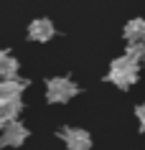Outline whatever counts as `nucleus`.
Here are the masks:
<instances>
[{
    "label": "nucleus",
    "instance_id": "obj_1",
    "mask_svg": "<svg viewBox=\"0 0 145 150\" xmlns=\"http://www.w3.org/2000/svg\"><path fill=\"white\" fill-rule=\"evenodd\" d=\"M107 79L112 81L115 87H120V89L132 87V84L137 81V61H132L130 56H120L117 61H112Z\"/></svg>",
    "mask_w": 145,
    "mask_h": 150
},
{
    "label": "nucleus",
    "instance_id": "obj_2",
    "mask_svg": "<svg viewBox=\"0 0 145 150\" xmlns=\"http://www.w3.org/2000/svg\"><path fill=\"white\" fill-rule=\"evenodd\" d=\"M76 92H79L76 84H74L71 79H66V76H56V79H51V81L46 84V99H48L51 104L69 102Z\"/></svg>",
    "mask_w": 145,
    "mask_h": 150
},
{
    "label": "nucleus",
    "instance_id": "obj_3",
    "mask_svg": "<svg viewBox=\"0 0 145 150\" xmlns=\"http://www.w3.org/2000/svg\"><path fill=\"white\" fill-rule=\"evenodd\" d=\"M61 137H64V142H66V148H69V150H89V148H92V137H89V132L76 130V127H64V130H61Z\"/></svg>",
    "mask_w": 145,
    "mask_h": 150
},
{
    "label": "nucleus",
    "instance_id": "obj_4",
    "mask_svg": "<svg viewBox=\"0 0 145 150\" xmlns=\"http://www.w3.org/2000/svg\"><path fill=\"white\" fill-rule=\"evenodd\" d=\"M25 137H28V130H25L18 120H16V122H5V125H3V135H0V140H3L5 148H18Z\"/></svg>",
    "mask_w": 145,
    "mask_h": 150
},
{
    "label": "nucleus",
    "instance_id": "obj_5",
    "mask_svg": "<svg viewBox=\"0 0 145 150\" xmlns=\"http://www.w3.org/2000/svg\"><path fill=\"white\" fill-rule=\"evenodd\" d=\"M51 36H54V23L46 18H38L28 25V38L31 41H48Z\"/></svg>",
    "mask_w": 145,
    "mask_h": 150
},
{
    "label": "nucleus",
    "instance_id": "obj_6",
    "mask_svg": "<svg viewBox=\"0 0 145 150\" xmlns=\"http://www.w3.org/2000/svg\"><path fill=\"white\" fill-rule=\"evenodd\" d=\"M23 89H25V81H21V79H3L0 99H3V102H16V99H21Z\"/></svg>",
    "mask_w": 145,
    "mask_h": 150
},
{
    "label": "nucleus",
    "instance_id": "obj_7",
    "mask_svg": "<svg viewBox=\"0 0 145 150\" xmlns=\"http://www.w3.org/2000/svg\"><path fill=\"white\" fill-rule=\"evenodd\" d=\"M125 38L130 43H140L145 41V21L143 18H132L127 25H125Z\"/></svg>",
    "mask_w": 145,
    "mask_h": 150
},
{
    "label": "nucleus",
    "instance_id": "obj_8",
    "mask_svg": "<svg viewBox=\"0 0 145 150\" xmlns=\"http://www.w3.org/2000/svg\"><path fill=\"white\" fill-rule=\"evenodd\" d=\"M0 69H3V79H18V61L10 54H3Z\"/></svg>",
    "mask_w": 145,
    "mask_h": 150
},
{
    "label": "nucleus",
    "instance_id": "obj_9",
    "mask_svg": "<svg viewBox=\"0 0 145 150\" xmlns=\"http://www.w3.org/2000/svg\"><path fill=\"white\" fill-rule=\"evenodd\" d=\"M21 110H23L21 99H16V102H3V125H5V122H16V117H18Z\"/></svg>",
    "mask_w": 145,
    "mask_h": 150
},
{
    "label": "nucleus",
    "instance_id": "obj_10",
    "mask_svg": "<svg viewBox=\"0 0 145 150\" xmlns=\"http://www.w3.org/2000/svg\"><path fill=\"white\" fill-rule=\"evenodd\" d=\"M137 120H140V127L145 130V102L140 104V107H137Z\"/></svg>",
    "mask_w": 145,
    "mask_h": 150
}]
</instances>
